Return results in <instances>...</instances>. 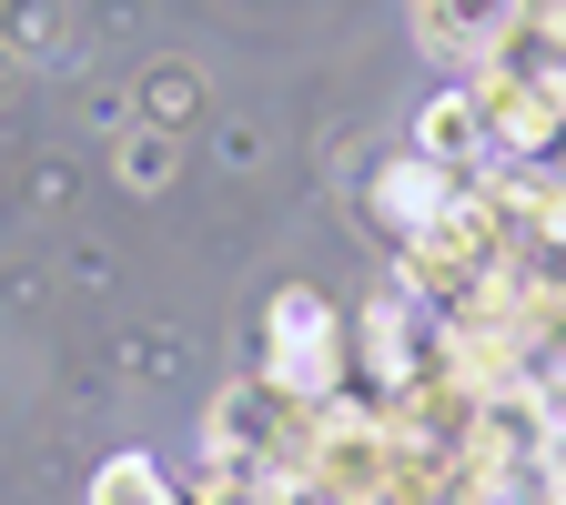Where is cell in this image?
Listing matches in <instances>:
<instances>
[{"label":"cell","instance_id":"1","mask_svg":"<svg viewBox=\"0 0 566 505\" xmlns=\"http://www.w3.org/2000/svg\"><path fill=\"white\" fill-rule=\"evenodd\" d=\"M142 112H153V122H182V112H192V71H182V61L153 71V82H142Z\"/></svg>","mask_w":566,"mask_h":505},{"label":"cell","instance_id":"2","mask_svg":"<svg viewBox=\"0 0 566 505\" xmlns=\"http://www.w3.org/2000/svg\"><path fill=\"white\" fill-rule=\"evenodd\" d=\"M122 172H132V182H172V141H132Z\"/></svg>","mask_w":566,"mask_h":505},{"label":"cell","instance_id":"3","mask_svg":"<svg viewBox=\"0 0 566 505\" xmlns=\"http://www.w3.org/2000/svg\"><path fill=\"white\" fill-rule=\"evenodd\" d=\"M142 495H153V465H112L102 475V505H142Z\"/></svg>","mask_w":566,"mask_h":505},{"label":"cell","instance_id":"4","mask_svg":"<svg viewBox=\"0 0 566 505\" xmlns=\"http://www.w3.org/2000/svg\"><path fill=\"white\" fill-rule=\"evenodd\" d=\"M0 82H11V51H0Z\"/></svg>","mask_w":566,"mask_h":505}]
</instances>
